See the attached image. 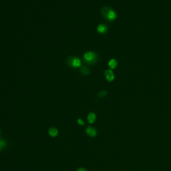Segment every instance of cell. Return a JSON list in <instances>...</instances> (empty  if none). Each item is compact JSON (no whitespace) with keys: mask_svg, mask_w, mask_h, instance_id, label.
I'll return each mask as SVG.
<instances>
[{"mask_svg":"<svg viewBox=\"0 0 171 171\" xmlns=\"http://www.w3.org/2000/svg\"><path fill=\"white\" fill-rule=\"evenodd\" d=\"M101 13L102 17L108 22H112L116 19L117 14L114 10L108 6H104L102 8Z\"/></svg>","mask_w":171,"mask_h":171,"instance_id":"obj_1","label":"cell"},{"mask_svg":"<svg viewBox=\"0 0 171 171\" xmlns=\"http://www.w3.org/2000/svg\"><path fill=\"white\" fill-rule=\"evenodd\" d=\"M84 62L88 65H94L96 64L98 61V56L96 54V53L94 52H86L84 53L83 56Z\"/></svg>","mask_w":171,"mask_h":171,"instance_id":"obj_2","label":"cell"},{"mask_svg":"<svg viewBox=\"0 0 171 171\" xmlns=\"http://www.w3.org/2000/svg\"><path fill=\"white\" fill-rule=\"evenodd\" d=\"M66 64L70 68H78L82 66V61L76 56H69L67 58Z\"/></svg>","mask_w":171,"mask_h":171,"instance_id":"obj_3","label":"cell"},{"mask_svg":"<svg viewBox=\"0 0 171 171\" xmlns=\"http://www.w3.org/2000/svg\"><path fill=\"white\" fill-rule=\"evenodd\" d=\"M104 74H105V77H106V79L107 81H108V82H112V81L114 80V72H112V70H111V69H108L105 71L104 72Z\"/></svg>","mask_w":171,"mask_h":171,"instance_id":"obj_4","label":"cell"},{"mask_svg":"<svg viewBox=\"0 0 171 171\" xmlns=\"http://www.w3.org/2000/svg\"><path fill=\"white\" fill-rule=\"evenodd\" d=\"M97 31L100 34H105L108 31V28L104 24H100L97 27Z\"/></svg>","mask_w":171,"mask_h":171,"instance_id":"obj_5","label":"cell"},{"mask_svg":"<svg viewBox=\"0 0 171 171\" xmlns=\"http://www.w3.org/2000/svg\"><path fill=\"white\" fill-rule=\"evenodd\" d=\"M80 72L84 76H88L90 74V70L87 66H81L80 68Z\"/></svg>","mask_w":171,"mask_h":171,"instance_id":"obj_6","label":"cell"},{"mask_svg":"<svg viewBox=\"0 0 171 171\" xmlns=\"http://www.w3.org/2000/svg\"><path fill=\"white\" fill-rule=\"evenodd\" d=\"M86 133L88 134L89 136H92V137H94V136H96V134H97L96 130L94 128H93L92 127L87 128V129H86Z\"/></svg>","mask_w":171,"mask_h":171,"instance_id":"obj_7","label":"cell"},{"mask_svg":"<svg viewBox=\"0 0 171 171\" xmlns=\"http://www.w3.org/2000/svg\"><path fill=\"white\" fill-rule=\"evenodd\" d=\"M118 66V62L116 59H111L108 62V66L110 69H115Z\"/></svg>","mask_w":171,"mask_h":171,"instance_id":"obj_8","label":"cell"},{"mask_svg":"<svg viewBox=\"0 0 171 171\" xmlns=\"http://www.w3.org/2000/svg\"><path fill=\"white\" fill-rule=\"evenodd\" d=\"M96 118V116L94 112H90L88 116V121L89 122V123L92 124L95 122Z\"/></svg>","mask_w":171,"mask_h":171,"instance_id":"obj_9","label":"cell"},{"mask_svg":"<svg viewBox=\"0 0 171 171\" xmlns=\"http://www.w3.org/2000/svg\"><path fill=\"white\" fill-rule=\"evenodd\" d=\"M58 130H57V128H54V127H52V128H50V130H49V134L51 136H52V137H55V136H56L58 135Z\"/></svg>","mask_w":171,"mask_h":171,"instance_id":"obj_10","label":"cell"},{"mask_svg":"<svg viewBox=\"0 0 171 171\" xmlns=\"http://www.w3.org/2000/svg\"><path fill=\"white\" fill-rule=\"evenodd\" d=\"M107 94H108V92L106 90H102L100 92H99L98 94V96L100 98L105 97L107 95Z\"/></svg>","mask_w":171,"mask_h":171,"instance_id":"obj_11","label":"cell"},{"mask_svg":"<svg viewBox=\"0 0 171 171\" xmlns=\"http://www.w3.org/2000/svg\"><path fill=\"white\" fill-rule=\"evenodd\" d=\"M5 146H6V142L5 140H0V151H1V150H3Z\"/></svg>","mask_w":171,"mask_h":171,"instance_id":"obj_12","label":"cell"},{"mask_svg":"<svg viewBox=\"0 0 171 171\" xmlns=\"http://www.w3.org/2000/svg\"><path fill=\"white\" fill-rule=\"evenodd\" d=\"M78 123L79 124V125H84V122L82 121V119H78Z\"/></svg>","mask_w":171,"mask_h":171,"instance_id":"obj_13","label":"cell"},{"mask_svg":"<svg viewBox=\"0 0 171 171\" xmlns=\"http://www.w3.org/2000/svg\"><path fill=\"white\" fill-rule=\"evenodd\" d=\"M77 171H87L85 169V168H79V169L77 170Z\"/></svg>","mask_w":171,"mask_h":171,"instance_id":"obj_14","label":"cell"},{"mask_svg":"<svg viewBox=\"0 0 171 171\" xmlns=\"http://www.w3.org/2000/svg\"><path fill=\"white\" fill-rule=\"evenodd\" d=\"M0 134H1V131H0Z\"/></svg>","mask_w":171,"mask_h":171,"instance_id":"obj_15","label":"cell"}]
</instances>
